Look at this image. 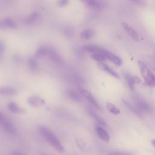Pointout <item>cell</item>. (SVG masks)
Returning <instances> with one entry per match:
<instances>
[{
	"mask_svg": "<svg viewBox=\"0 0 155 155\" xmlns=\"http://www.w3.org/2000/svg\"><path fill=\"white\" fill-rule=\"evenodd\" d=\"M39 131L47 142L58 151L60 153H63L64 151V148L62 143L50 130L45 127L42 126L39 127Z\"/></svg>",
	"mask_w": 155,
	"mask_h": 155,
	"instance_id": "1",
	"label": "cell"
},
{
	"mask_svg": "<svg viewBox=\"0 0 155 155\" xmlns=\"http://www.w3.org/2000/svg\"><path fill=\"white\" fill-rule=\"evenodd\" d=\"M138 65L140 68L141 75L145 82L150 87L155 86V75L148 66L142 61H139Z\"/></svg>",
	"mask_w": 155,
	"mask_h": 155,
	"instance_id": "2",
	"label": "cell"
},
{
	"mask_svg": "<svg viewBox=\"0 0 155 155\" xmlns=\"http://www.w3.org/2000/svg\"><path fill=\"white\" fill-rule=\"evenodd\" d=\"M90 8L96 11H101L106 6L104 0H81Z\"/></svg>",
	"mask_w": 155,
	"mask_h": 155,
	"instance_id": "3",
	"label": "cell"
},
{
	"mask_svg": "<svg viewBox=\"0 0 155 155\" xmlns=\"http://www.w3.org/2000/svg\"><path fill=\"white\" fill-rule=\"evenodd\" d=\"M134 101L135 103V106L141 112H149L150 111L151 109L150 105L143 99L138 96H135L134 97Z\"/></svg>",
	"mask_w": 155,
	"mask_h": 155,
	"instance_id": "4",
	"label": "cell"
},
{
	"mask_svg": "<svg viewBox=\"0 0 155 155\" xmlns=\"http://www.w3.org/2000/svg\"><path fill=\"white\" fill-rule=\"evenodd\" d=\"M101 54H104L107 59L112 62L116 66H120L122 64L121 59L114 54L110 52L109 51L103 48L101 51Z\"/></svg>",
	"mask_w": 155,
	"mask_h": 155,
	"instance_id": "5",
	"label": "cell"
},
{
	"mask_svg": "<svg viewBox=\"0 0 155 155\" xmlns=\"http://www.w3.org/2000/svg\"><path fill=\"white\" fill-rule=\"evenodd\" d=\"M78 90H79V93L81 94V95H82L84 97H85L93 106H94L95 107H97V108H99V104H98L97 101L88 91H87V90H85L84 88L81 87H79L78 88Z\"/></svg>",
	"mask_w": 155,
	"mask_h": 155,
	"instance_id": "6",
	"label": "cell"
},
{
	"mask_svg": "<svg viewBox=\"0 0 155 155\" xmlns=\"http://www.w3.org/2000/svg\"><path fill=\"white\" fill-rule=\"evenodd\" d=\"M0 125L3 127V128L7 132L11 133V134H15L16 132V128L13 124L10 122V120L7 118L6 117H4L2 122L0 124Z\"/></svg>",
	"mask_w": 155,
	"mask_h": 155,
	"instance_id": "7",
	"label": "cell"
},
{
	"mask_svg": "<svg viewBox=\"0 0 155 155\" xmlns=\"http://www.w3.org/2000/svg\"><path fill=\"white\" fill-rule=\"evenodd\" d=\"M124 76H125V78L127 81V84H128L130 89L131 91H133L134 90V84H135V83H139L140 79L137 77L132 76L128 73H125Z\"/></svg>",
	"mask_w": 155,
	"mask_h": 155,
	"instance_id": "8",
	"label": "cell"
},
{
	"mask_svg": "<svg viewBox=\"0 0 155 155\" xmlns=\"http://www.w3.org/2000/svg\"><path fill=\"white\" fill-rule=\"evenodd\" d=\"M17 25L16 22L11 18H7L4 19L0 20V29H4L6 28H16Z\"/></svg>",
	"mask_w": 155,
	"mask_h": 155,
	"instance_id": "9",
	"label": "cell"
},
{
	"mask_svg": "<svg viewBox=\"0 0 155 155\" xmlns=\"http://www.w3.org/2000/svg\"><path fill=\"white\" fill-rule=\"evenodd\" d=\"M122 25L125 31L128 34V35L135 41H139V36L137 32L134 30L133 28H132L130 25H129L126 22H122Z\"/></svg>",
	"mask_w": 155,
	"mask_h": 155,
	"instance_id": "10",
	"label": "cell"
},
{
	"mask_svg": "<svg viewBox=\"0 0 155 155\" xmlns=\"http://www.w3.org/2000/svg\"><path fill=\"white\" fill-rule=\"evenodd\" d=\"M96 132L98 136L104 141H108L110 139V135L101 126L97 125L95 128Z\"/></svg>",
	"mask_w": 155,
	"mask_h": 155,
	"instance_id": "11",
	"label": "cell"
},
{
	"mask_svg": "<svg viewBox=\"0 0 155 155\" xmlns=\"http://www.w3.org/2000/svg\"><path fill=\"white\" fill-rule=\"evenodd\" d=\"M48 57L55 62H61V58L58 52L53 48H50L47 49V53Z\"/></svg>",
	"mask_w": 155,
	"mask_h": 155,
	"instance_id": "12",
	"label": "cell"
},
{
	"mask_svg": "<svg viewBox=\"0 0 155 155\" xmlns=\"http://www.w3.org/2000/svg\"><path fill=\"white\" fill-rule=\"evenodd\" d=\"M99 66L101 67V69H102L104 71H105V72L108 73L109 74L111 75L112 76L114 77L115 78H117L119 79V75L114 71L113 70V69H111L109 66H108L107 65L105 64H103L102 62H101L100 64H99Z\"/></svg>",
	"mask_w": 155,
	"mask_h": 155,
	"instance_id": "13",
	"label": "cell"
},
{
	"mask_svg": "<svg viewBox=\"0 0 155 155\" xmlns=\"http://www.w3.org/2000/svg\"><path fill=\"white\" fill-rule=\"evenodd\" d=\"M16 93V90L12 87H0V95L11 96L15 94Z\"/></svg>",
	"mask_w": 155,
	"mask_h": 155,
	"instance_id": "14",
	"label": "cell"
},
{
	"mask_svg": "<svg viewBox=\"0 0 155 155\" xmlns=\"http://www.w3.org/2000/svg\"><path fill=\"white\" fill-rule=\"evenodd\" d=\"M94 35V31L91 30V29H87L85 30L84 31H82L81 33V38L82 39H85V40H88L91 39V38L93 37Z\"/></svg>",
	"mask_w": 155,
	"mask_h": 155,
	"instance_id": "15",
	"label": "cell"
},
{
	"mask_svg": "<svg viewBox=\"0 0 155 155\" xmlns=\"http://www.w3.org/2000/svg\"><path fill=\"white\" fill-rule=\"evenodd\" d=\"M88 112L102 126H106L107 125V123L105 122V121L102 117H101L99 115H97L96 113H94L92 110L88 109Z\"/></svg>",
	"mask_w": 155,
	"mask_h": 155,
	"instance_id": "16",
	"label": "cell"
},
{
	"mask_svg": "<svg viewBox=\"0 0 155 155\" xmlns=\"http://www.w3.org/2000/svg\"><path fill=\"white\" fill-rule=\"evenodd\" d=\"M67 94L68 97L73 101L79 102L81 101V97H80V95L73 90H68L67 91Z\"/></svg>",
	"mask_w": 155,
	"mask_h": 155,
	"instance_id": "17",
	"label": "cell"
},
{
	"mask_svg": "<svg viewBox=\"0 0 155 155\" xmlns=\"http://www.w3.org/2000/svg\"><path fill=\"white\" fill-rule=\"evenodd\" d=\"M7 107L8 110L13 112V113H22V109L19 107L18 104H16L15 102H11L8 104Z\"/></svg>",
	"mask_w": 155,
	"mask_h": 155,
	"instance_id": "18",
	"label": "cell"
},
{
	"mask_svg": "<svg viewBox=\"0 0 155 155\" xmlns=\"http://www.w3.org/2000/svg\"><path fill=\"white\" fill-rule=\"evenodd\" d=\"M28 67L31 71H36L38 68V63L35 58H30L28 60Z\"/></svg>",
	"mask_w": 155,
	"mask_h": 155,
	"instance_id": "19",
	"label": "cell"
},
{
	"mask_svg": "<svg viewBox=\"0 0 155 155\" xmlns=\"http://www.w3.org/2000/svg\"><path fill=\"white\" fill-rule=\"evenodd\" d=\"M107 108L108 110L111 113H112L113 114L117 115V114L120 113V110L117 107H116L114 104H113L111 103L108 102L107 104Z\"/></svg>",
	"mask_w": 155,
	"mask_h": 155,
	"instance_id": "20",
	"label": "cell"
},
{
	"mask_svg": "<svg viewBox=\"0 0 155 155\" xmlns=\"http://www.w3.org/2000/svg\"><path fill=\"white\" fill-rule=\"evenodd\" d=\"M124 102L125 105L128 107V108L130 111H131L132 112H133L134 114H136L137 116H141V111L135 105H131L127 101H124Z\"/></svg>",
	"mask_w": 155,
	"mask_h": 155,
	"instance_id": "21",
	"label": "cell"
},
{
	"mask_svg": "<svg viewBox=\"0 0 155 155\" xmlns=\"http://www.w3.org/2000/svg\"><path fill=\"white\" fill-rule=\"evenodd\" d=\"M91 57L95 61L99 62H104L107 58H105V56L99 53H93V54L91 55Z\"/></svg>",
	"mask_w": 155,
	"mask_h": 155,
	"instance_id": "22",
	"label": "cell"
},
{
	"mask_svg": "<svg viewBox=\"0 0 155 155\" xmlns=\"http://www.w3.org/2000/svg\"><path fill=\"white\" fill-rule=\"evenodd\" d=\"M39 18V14L37 12H34L27 18L24 21L27 24H31L36 21Z\"/></svg>",
	"mask_w": 155,
	"mask_h": 155,
	"instance_id": "23",
	"label": "cell"
},
{
	"mask_svg": "<svg viewBox=\"0 0 155 155\" xmlns=\"http://www.w3.org/2000/svg\"><path fill=\"white\" fill-rule=\"evenodd\" d=\"M28 102L33 106H37L41 104L42 100L37 96H31L28 99Z\"/></svg>",
	"mask_w": 155,
	"mask_h": 155,
	"instance_id": "24",
	"label": "cell"
},
{
	"mask_svg": "<svg viewBox=\"0 0 155 155\" xmlns=\"http://www.w3.org/2000/svg\"><path fill=\"white\" fill-rule=\"evenodd\" d=\"M47 53V49L44 47H41L36 52L35 56L37 58H41L46 55Z\"/></svg>",
	"mask_w": 155,
	"mask_h": 155,
	"instance_id": "25",
	"label": "cell"
},
{
	"mask_svg": "<svg viewBox=\"0 0 155 155\" xmlns=\"http://www.w3.org/2000/svg\"><path fill=\"white\" fill-rule=\"evenodd\" d=\"M73 30L71 28H68L65 30V35L68 38H71L73 36Z\"/></svg>",
	"mask_w": 155,
	"mask_h": 155,
	"instance_id": "26",
	"label": "cell"
},
{
	"mask_svg": "<svg viewBox=\"0 0 155 155\" xmlns=\"http://www.w3.org/2000/svg\"><path fill=\"white\" fill-rule=\"evenodd\" d=\"M132 3L134 4L135 5L139 6H143L145 4V2L144 0H129Z\"/></svg>",
	"mask_w": 155,
	"mask_h": 155,
	"instance_id": "27",
	"label": "cell"
},
{
	"mask_svg": "<svg viewBox=\"0 0 155 155\" xmlns=\"http://www.w3.org/2000/svg\"><path fill=\"white\" fill-rule=\"evenodd\" d=\"M68 2H69L68 0H58V5L61 7H64L67 5L68 4Z\"/></svg>",
	"mask_w": 155,
	"mask_h": 155,
	"instance_id": "28",
	"label": "cell"
},
{
	"mask_svg": "<svg viewBox=\"0 0 155 155\" xmlns=\"http://www.w3.org/2000/svg\"><path fill=\"white\" fill-rule=\"evenodd\" d=\"M4 48H5V46L3 42L1 40H0V53L4 51Z\"/></svg>",
	"mask_w": 155,
	"mask_h": 155,
	"instance_id": "29",
	"label": "cell"
},
{
	"mask_svg": "<svg viewBox=\"0 0 155 155\" xmlns=\"http://www.w3.org/2000/svg\"><path fill=\"white\" fill-rule=\"evenodd\" d=\"M5 117V116L2 113L0 112V124L2 122V121L3 120V119H4Z\"/></svg>",
	"mask_w": 155,
	"mask_h": 155,
	"instance_id": "30",
	"label": "cell"
},
{
	"mask_svg": "<svg viewBox=\"0 0 155 155\" xmlns=\"http://www.w3.org/2000/svg\"><path fill=\"white\" fill-rule=\"evenodd\" d=\"M13 154H23L22 153H18V152H16V153H13Z\"/></svg>",
	"mask_w": 155,
	"mask_h": 155,
	"instance_id": "31",
	"label": "cell"
},
{
	"mask_svg": "<svg viewBox=\"0 0 155 155\" xmlns=\"http://www.w3.org/2000/svg\"><path fill=\"white\" fill-rule=\"evenodd\" d=\"M152 143H153V145L155 147V140H153V142H152Z\"/></svg>",
	"mask_w": 155,
	"mask_h": 155,
	"instance_id": "32",
	"label": "cell"
}]
</instances>
